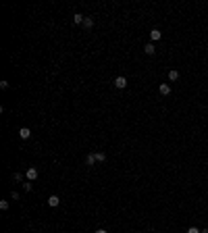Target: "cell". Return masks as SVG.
<instances>
[{
    "label": "cell",
    "mask_w": 208,
    "mask_h": 233,
    "mask_svg": "<svg viewBox=\"0 0 208 233\" xmlns=\"http://www.w3.org/2000/svg\"><path fill=\"white\" fill-rule=\"evenodd\" d=\"M38 169H35V167H29V169H27V171H25V179H27V181H35V179H38Z\"/></svg>",
    "instance_id": "1"
},
{
    "label": "cell",
    "mask_w": 208,
    "mask_h": 233,
    "mask_svg": "<svg viewBox=\"0 0 208 233\" xmlns=\"http://www.w3.org/2000/svg\"><path fill=\"white\" fill-rule=\"evenodd\" d=\"M115 88H119V90H123V88H127V79L123 77V75H119L115 79Z\"/></svg>",
    "instance_id": "2"
},
{
    "label": "cell",
    "mask_w": 208,
    "mask_h": 233,
    "mask_svg": "<svg viewBox=\"0 0 208 233\" xmlns=\"http://www.w3.org/2000/svg\"><path fill=\"white\" fill-rule=\"evenodd\" d=\"M19 138H21V140H29V138H31L29 127H21V129H19Z\"/></svg>",
    "instance_id": "3"
},
{
    "label": "cell",
    "mask_w": 208,
    "mask_h": 233,
    "mask_svg": "<svg viewBox=\"0 0 208 233\" xmlns=\"http://www.w3.org/2000/svg\"><path fill=\"white\" fill-rule=\"evenodd\" d=\"M158 92H160L162 96H169V94H171V85H169V83H160V85H158Z\"/></svg>",
    "instance_id": "4"
},
{
    "label": "cell",
    "mask_w": 208,
    "mask_h": 233,
    "mask_svg": "<svg viewBox=\"0 0 208 233\" xmlns=\"http://www.w3.org/2000/svg\"><path fill=\"white\" fill-rule=\"evenodd\" d=\"M83 21H85V17H83L81 13H77V15H73V23H75V25H83Z\"/></svg>",
    "instance_id": "5"
},
{
    "label": "cell",
    "mask_w": 208,
    "mask_h": 233,
    "mask_svg": "<svg viewBox=\"0 0 208 233\" xmlns=\"http://www.w3.org/2000/svg\"><path fill=\"white\" fill-rule=\"evenodd\" d=\"M150 38H152V40H154V42H158V40H160V38H162L160 29H152V31H150Z\"/></svg>",
    "instance_id": "6"
},
{
    "label": "cell",
    "mask_w": 208,
    "mask_h": 233,
    "mask_svg": "<svg viewBox=\"0 0 208 233\" xmlns=\"http://www.w3.org/2000/svg\"><path fill=\"white\" fill-rule=\"evenodd\" d=\"M48 204L54 208V206H58V204H60V198H58V196H50V198H48Z\"/></svg>",
    "instance_id": "7"
},
{
    "label": "cell",
    "mask_w": 208,
    "mask_h": 233,
    "mask_svg": "<svg viewBox=\"0 0 208 233\" xmlns=\"http://www.w3.org/2000/svg\"><path fill=\"white\" fill-rule=\"evenodd\" d=\"M94 156H96V163H104L106 160V154L104 152H94Z\"/></svg>",
    "instance_id": "8"
},
{
    "label": "cell",
    "mask_w": 208,
    "mask_h": 233,
    "mask_svg": "<svg viewBox=\"0 0 208 233\" xmlns=\"http://www.w3.org/2000/svg\"><path fill=\"white\" fill-rule=\"evenodd\" d=\"M179 79V71H169V81H177Z\"/></svg>",
    "instance_id": "9"
},
{
    "label": "cell",
    "mask_w": 208,
    "mask_h": 233,
    "mask_svg": "<svg viewBox=\"0 0 208 233\" xmlns=\"http://www.w3.org/2000/svg\"><path fill=\"white\" fill-rule=\"evenodd\" d=\"M83 27H85V29H92V27H94V19H92V17H85V21H83Z\"/></svg>",
    "instance_id": "10"
},
{
    "label": "cell",
    "mask_w": 208,
    "mask_h": 233,
    "mask_svg": "<svg viewBox=\"0 0 208 233\" xmlns=\"http://www.w3.org/2000/svg\"><path fill=\"white\" fill-rule=\"evenodd\" d=\"M85 163L90 164V167H92V164H96V156H94V152H92V154H88V156H85Z\"/></svg>",
    "instance_id": "11"
},
{
    "label": "cell",
    "mask_w": 208,
    "mask_h": 233,
    "mask_svg": "<svg viewBox=\"0 0 208 233\" xmlns=\"http://www.w3.org/2000/svg\"><path fill=\"white\" fill-rule=\"evenodd\" d=\"M144 50H146V54H154V52H156L154 44H146V48H144Z\"/></svg>",
    "instance_id": "12"
},
{
    "label": "cell",
    "mask_w": 208,
    "mask_h": 233,
    "mask_svg": "<svg viewBox=\"0 0 208 233\" xmlns=\"http://www.w3.org/2000/svg\"><path fill=\"white\" fill-rule=\"evenodd\" d=\"M0 208H2V210H9V200H0Z\"/></svg>",
    "instance_id": "13"
},
{
    "label": "cell",
    "mask_w": 208,
    "mask_h": 233,
    "mask_svg": "<svg viewBox=\"0 0 208 233\" xmlns=\"http://www.w3.org/2000/svg\"><path fill=\"white\" fill-rule=\"evenodd\" d=\"M31 187H34V185H31V181H25V183H23V189H25V192H31Z\"/></svg>",
    "instance_id": "14"
},
{
    "label": "cell",
    "mask_w": 208,
    "mask_h": 233,
    "mask_svg": "<svg viewBox=\"0 0 208 233\" xmlns=\"http://www.w3.org/2000/svg\"><path fill=\"white\" fill-rule=\"evenodd\" d=\"M13 179H15V181H23V173H15Z\"/></svg>",
    "instance_id": "15"
},
{
    "label": "cell",
    "mask_w": 208,
    "mask_h": 233,
    "mask_svg": "<svg viewBox=\"0 0 208 233\" xmlns=\"http://www.w3.org/2000/svg\"><path fill=\"white\" fill-rule=\"evenodd\" d=\"M187 233H202V231H200L198 227H189V229H187Z\"/></svg>",
    "instance_id": "16"
},
{
    "label": "cell",
    "mask_w": 208,
    "mask_h": 233,
    "mask_svg": "<svg viewBox=\"0 0 208 233\" xmlns=\"http://www.w3.org/2000/svg\"><path fill=\"white\" fill-rule=\"evenodd\" d=\"M96 233H108L106 229H96Z\"/></svg>",
    "instance_id": "17"
},
{
    "label": "cell",
    "mask_w": 208,
    "mask_h": 233,
    "mask_svg": "<svg viewBox=\"0 0 208 233\" xmlns=\"http://www.w3.org/2000/svg\"><path fill=\"white\" fill-rule=\"evenodd\" d=\"M202 233H208V229H202Z\"/></svg>",
    "instance_id": "18"
}]
</instances>
